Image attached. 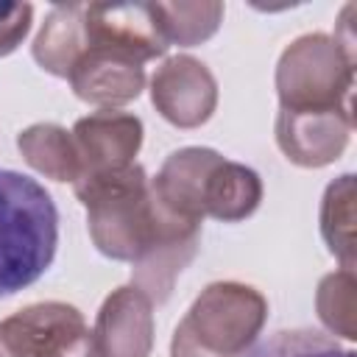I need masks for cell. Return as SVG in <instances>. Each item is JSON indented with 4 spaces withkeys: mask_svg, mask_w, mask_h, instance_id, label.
<instances>
[{
    "mask_svg": "<svg viewBox=\"0 0 357 357\" xmlns=\"http://www.w3.org/2000/svg\"><path fill=\"white\" fill-rule=\"evenodd\" d=\"M73 190L86 209L95 248L109 259L131 262V284L153 304H162L178 273L198 254L201 223L167 209L137 162L81 178Z\"/></svg>",
    "mask_w": 357,
    "mask_h": 357,
    "instance_id": "obj_1",
    "label": "cell"
},
{
    "mask_svg": "<svg viewBox=\"0 0 357 357\" xmlns=\"http://www.w3.org/2000/svg\"><path fill=\"white\" fill-rule=\"evenodd\" d=\"M151 190L167 209L198 223L204 218L223 223L245 220L262 201L257 170L201 145L173 151L151 178Z\"/></svg>",
    "mask_w": 357,
    "mask_h": 357,
    "instance_id": "obj_2",
    "label": "cell"
},
{
    "mask_svg": "<svg viewBox=\"0 0 357 357\" xmlns=\"http://www.w3.org/2000/svg\"><path fill=\"white\" fill-rule=\"evenodd\" d=\"M59 209L31 176L0 170V296L33 284L53 262Z\"/></svg>",
    "mask_w": 357,
    "mask_h": 357,
    "instance_id": "obj_3",
    "label": "cell"
},
{
    "mask_svg": "<svg viewBox=\"0 0 357 357\" xmlns=\"http://www.w3.org/2000/svg\"><path fill=\"white\" fill-rule=\"evenodd\" d=\"M268 321V298L243 282H212L173 332L170 357H243Z\"/></svg>",
    "mask_w": 357,
    "mask_h": 357,
    "instance_id": "obj_4",
    "label": "cell"
},
{
    "mask_svg": "<svg viewBox=\"0 0 357 357\" xmlns=\"http://www.w3.org/2000/svg\"><path fill=\"white\" fill-rule=\"evenodd\" d=\"M354 53L329 33H304L290 42L276 64L279 109L326 112L351 109Z\"/></svg>",
    "mask_w": 357,
    "mask_h": 357,
    "instance_id": "obj_5",
    "label": "cell"
},
{
    "mask_svg": "<svg viewBox=\"0 0 357 357\" xmlns=\"http://www.w3.org/2000/svg\"><path fill=\"white\" fill-rule=\"evenodd\" d=\"M0 357H98L84 315L64 301H36L0 321Z\"/></svg>",
    "mask_w": 357,
    "mask_h": 357,
    "instance_id": "obj_6",
    "label": "cell"
},
{
    "mask_svg": "<svg viewBox=\"0 0 357 357\" xmlns=\"http://www.w3.org/2000/svg\"><path fill=\"white\" fill-rule=\"evenodd\" d=\"M67 81L84 103H92L98 109H117L139 98V92L145 89V67L126 47L92 36L84 28L81 8V42Z\"/></svg>",
    "mask_w": 357,
    "mask_h": 357,
    "instance_id": "obj_7",
    "label": "cell"
},
{
    "mask_svg": "<svg viewBox=\"0 0 357 357\" xmlns=\"http://www.w3.org/2000/svg\"><path fill=\"white\" fill-rule=\"evenodd\" d=\"M151 100L176 128L204 126L218 106V81L192 56H170L151 75Z\"/></svg>",
    "mask_w": 357,
    "mask_h": 357,
    "instance_id": "obj_8",
    "label": "cell"
},
{
    "mask_svg": "<svg viewBox=\"0 0 357 357\" xmlns=\"http://www.w3.org/2000/svg\"><path fill=\"white\" fill-rule=\"evenodd\" d=\"M354 128L351 109L287 112L276 114V145L298 167H324L340 159Z\"/></svg>",
    "mask_w": 357,
    "mask_h": 357,
    "instance_id": "obj_9",
    "label": "cell"
},
{
    "mask_svg": "<svg viewBox=\"0 0 357 357\" xmlns=\"http://www.w3.org/2000/svg\"><path fill=\"white\" fill-rule=\"evenodd\" d=\"M70 134L81 165V181L134 165V156L142 145V120L120 109H98L81 117Z\"/></svg>",
    "mask_w": 357,
    "mask_h": 357,
    "instance_id": "obj_10",
    "label": "cell"
},
{
    "mask_svg": "<svg viewBox=\"0 0 357 357\" xmlns=\"http://www.w3.org/2000/svg\"><path fill=\"white\" fill-rule=\"evenodd\" d=\"M98 357H151L153 349V301L134 284L106 296L92 326Z\"/></svg>",
    "mask_w": 357,
    "mask_h": 357,
    "instance_id": "obj_11",
    "label": "cell"
},
{
    "mask_svg": "<svg viewBox=\"0 0 357 357\" xmlns=\"http://www.w3.org/2000/svg\"><path fill=\"white\" fill-rule=\"evenodd\" d=\"M17 148L22 159L53 181H70L75 184L81 176L78 153L73 134L59 123H33L17 137Z\"/></svg>",
    "mask_w": 357,
    "mask_h": 357,
    "instance_id": "obj_12",
    "label": "cell"
},
{
    "mask_svg": "<svg viewBox=\"0 0 357 357\" xmlns=\"http://www.w3.org/2000/svg\"><path fill=\"white\" fill-rule=\"evenodd\" d=\"M81 8L84 3L53 6L33 39V47H31L33 61L56 78H67L75 61L78 42H81Z\"/></svg>",
    "mask_w": 357,
    "mask_h": 357,
    "instance_id": "obj_13",
    "label": "cell"
},
{
    "mask_svg": "<svg viewBox=\"0 0 357 357\" xmlns=\"http://www.w3.org/2000/svg\"><path fill=\"white\" fill-rule=\"evenodd\" d=\"M321 234L340 268L354 271V176L335 178L321 201Z\"/></svg>",
    "mask_w": 357,
    "mask_h": 357,
    "instance_id": "obj_14",
    "label": "cell"
},
{
    "mask_svg": "<svg viewBox=\"0 0 357 357\" xmlns=\"http://www.w3.org/2000/svg\"><path fill=\"white\" fill-rule=\"evenodd\" d=\"M151 8L167 47L201 45L218 31L223 20V3H151Z\"/></svg>",
    "mask_w": 357,
    "mask_h": 357,
    "instance_id": "obj_15",
    "label": "cell"
},
{
    "mask_svg": "<svg viewBox=\"0 0 357 357\" xmlns=\"http://www.w3.org/2000/svg\"><path fill=\"white\" fill-rule=\"evenodd\" d=\"M315 310L321 324L346 340L357 337V282L354 271L340 268L335 273H326L318 282L315 293Z\"/></svg>",
    "mask_w": 357,
    "mask_h": 357,
    "instance_id": "obj_16",
    "label": "cell"
},
{
    "mask_svg": "<svg viewBox=\"0 0 357 357\" xmlns=\"http://www.w3.org/2000/svg\"><path fill=\"white\" fill-rule=\"evenodd\" d=\"M243 357H354V351L312 329H282L265 343L251 346Z\"/></svg>",
    "mask_w": 357,
    "mask_h": 357,
    "instance_id": "obj_17",
    "label": "cell"
},
{
    "mask_svg": "<svg viewBox=\"0 0 357 357\" xmlns=\"http://www.w3.org/2000/svg\"><path fill=\"white\" fill-rule=\"evenodd\" d=\"M31 3H0V59L14 53L31 31Z\"/></svg>",
    "mask_w": 357,
    "mask_h": 357,
    "instance_id": "obj_18",
    "label": "cell"
}]
</instances>
